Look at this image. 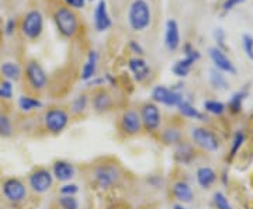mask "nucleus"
<instances>
[{
    "instance_id": "f257e3e1",
    "label": "nucleus",
    "mask_w": 253,
    "mask_h": 209,
    "mask_svg": "<svg viewBox=\"0 0 253 209\" xmlns=\"http://www.w3.org/2000/svg\"><path fill=\"white\" fill-rule=\"evenodd\" d=\"M152 13L146 0H134L128 9V23L134 31H145L151 26Z\"/></svg>"
},
{
    "instance_id": "f03ea898",
    "label": "nucleus",
    "mask_w": 253,
    "mask_h": 209,
    "mask_svg": "<svg viewBox=\"0 0 253 209\" xmlns=\"http://www.w3.org/2000/svg\"><path fill=\"white\" fill-rule=\"evenodd\" d=\"M54 20L58 31L66 38H72L79 30L78 16L69 7H59L55 11Z\"/></svg>"
},
{
    "instance_id": "7ed1b4c3",
    "label": "nucleus",
    "mask_w": 253,
    "mask_h": 209,
    "mask_svg": "<svg viewBox=\"0 0 253 209\" xmlns=\"http://www.w3.org/2000/svg\"><path fill=\"white\" fill-rule=\"evenodd\" d=\"M44 30V16L40 10H30L21 21V31L28 39H37Z\"/></svg>"
},
{
    "instance_id": "20e7f679",
    "label": "nucleus",
    "mask_w": 253,
    "mask_h": 209,
    "mask_svg": "<svg viewBox=\"0 0 253 209\" xmlns=\"http://www.w3.org/2000/svg\"><path fill=\"white\" fill-rule=\"evenodd\" d=\"M184 58L177 61L176 64L172 66V72L177 76V77H186L191 70L193 65L196 64L200 59V52L197 49H194L191 44H184Z\"/></svg>"
},
{
    "instance_id": "39448f33",
    "label": "nucleus",
    "mask_w": 253,
    "mask_h": 209,
    "mask_svg": "<svg viewBox=\"0 0 253 209\" xmlns=\"http://www.w3.org/2000/svg\"><path fill=\"white\" fill-rule=\"evenodd\" d=\"M68 122H69V115L66 114V111L61 108L48 109L44 115L45 128L52 134L62 132L63 129L68 127Z\"/></svg>"
},
{
    "instance_id": "423d86ee",
    "label": "nucleus",
    "mask_w": 253,
    "mask_h": 209,
    "mask_svg": "<svg viewBox=\"0 0 253 209\" xmlns=\"http://www.w3.org/2000/svg\"><path fill=\"white\" fill-rule=\"evenodd\" d=\"M152 100L155 103H161L168 107H179L183 99V94L176 89H168L165 86H156L152 90Z\"/></svg>"
},
{
    "instance_id": "0eeeda50",
    "label": "nucleus",
    "mask_w": 253,
    "mask_h": 209,
    "mask_svg": "<svg viewBox=\"0 0 253 209\" xmlns=\"http://www.w3.org/2000/svg\"><path fill=\"white\" fill-rule=\"evenodd\" d=\"M28 184L31 190L37 194H44L54 184V175L45 169H38L28 177Z\"/></svg>"
},
{
    "instance_id": "6e6552de",
    "label": "nucleus",
    "mask_w": 253,
    "mask_h": 209,
    "mask_svg": "<svg viewBox=\"0 0 253 209\" xmlns=\"http://www.w3.org/2000/svg\"><path fill=\"white\" fill-rule=\"evenodd\" d=\"M26 76H27L30 86L34 90H42V89L46 87L48 77H46L45 70L36 61H30L27 64V66H26Z\"/></svg>"
},
{
    "instance_id": "1a4fd4ad",
    "label": "nucleus",
    "mask_w": 253,
    "mask_h": 209,
    "mask_svg": "<svg viewBox=\"0 0 253 209\" xmlns=\"http://www.w3.org/2000/svg\"><path fill=\"white\" fill-rule=\"evenodd\" d=\"M191 137L196 142V145H199L200 147L206 149L208 152H215L219 147L218 138L206 128H194L191 131Z\"/></svg>"
},
{
    "instance_id": "9d476101",
    "label": "nucleus",
    "mask_w": 253,
    "mask_h": 209,
    "mask_svg": "<svg viewBox=\"0 0 253 209\" xmlns=\"http://www.w3.org/2000/svg\"><path fill=\"white\" fill-rule=\"evenodd\" d=\"M3 195L10 202L17 204L27 197V190H26V185L18 178H7L3 182Z\"/></svg>"
},
{
    "instance_id": "9b49d317",
    "label": "nucleus",
    "mask_w": 253,
    "mask_h": 209,
    "mask_svg": "<svg viewBox=\"0 0 253 209\" xmlns=\"http://www.w3.org/2000/svg\"><path fill=\"white\" fill-rule=\"evenodd\" d=\"M161 111L158 108V105L154 103H148L141 108V121L148 131L154 132L158 128L161 127Z\"/></svg>"
},
{
    "instance_id": "f8f14e48",
    "label": "nucleus",
    "mask_w": 253,
    "mask_h": 209,
    "mask_svg": "<svg viewBox=\"0 0 253 209\" xmlns=\"http://www.w3.org/2000/svg\"><path fill=\"white\" fill-rule=\"evenodd\" d=\"M208 55L212 61V64L215 65V69L219 72L228 73V74H236V68L231 62V59L224 54V51L218 46H211L208 49Z\"/></svg>"
},
{
    "instance_id": "ddd939ff",
    "label": "nucleus",
    "mask_w": 253,
    "mask_h": 209,
    "mask_svg": "<svg viewBox=\"0 0 253 209\" xmlns=\"http://www.w3.org/2000/svg\"><path fill=\"white\" fill-rule=\"evenodd\" d=\"M93 23H94V28L99 33H104L113 26L106 0H99V3L96 4L94 13H93Z\"/></svg>"
},
{
    "instance_id": "4468645a",
    "label": "nucleus",
    "mask_w": 253,
    "mask_h": 209,
    "mask_svg": "<svg viewBox=\"0 0 253 209\" xmlns=\"http://www.w3.org/2000/svg\"><path fill=\"white\" fill-rule=\"evenodd\" d=\"M165 46L174 52L180 46V28L176 20H168L165 26Z\"/></svg>"
},
{
    "instance_id": "2eb2a0df",
    "label": "nucleus",
    "mask_w": 253,
    "mask_h": 209,
    "mask_svg": "<svg viewBox=\"0 0 253 209\" xmlns=\"http://www.w3.org/2000/svg\"><path fill=\"white\" fill-rule=\"evenodd\" d=\"M94 180L101 188H109L118 180V170L114 166H100L94 172Z\"/></svg>"
},
{
    "instance_id": "dca6fc26",
    "label": "nucleus",
    "mask_w": 253,
    "mask_h": 209,
    "mask_svg": "<svg viewBox=\"0 0 253 209\" xmlns=\"http://www.w3.org/2000/svg\"><path fill=\"white\" fill-rule=\"evenodd\" d=\"M142 127V121H141V115H138L136 111H126L123 118H121V128L123 131L128 134V135H135L141 131Z\"/></svg>"
},
{
    "instance_id": "f3484780",
    "label": "nucleus",
    "mask_w": 253,
    "mask_h": 209,
    "mask_svg": "<svg viewBox=\"0 0 253 209\" xmlns=\"http://www.w3.org/2000/svg\"><path fill=\"white\" fill-rule=\"evenodd\" d=\"M52 175L58 181H69V180H72L73 175H75V167L69 162L58 160V162H55L54 167H52Z\"/></svg>"
},
{
    "instance_id": "a211bd4d",
    "label": "nucleus",
    "mask_w": 253,
    "mask_h": 209,
    "mask_svg": "<svg viewBox=\"0 0 253 209\" xmlns=\"http://www.w3.org/2000/svg\"><path fill=\"white\" fill-rule=\"evenodd\" d=\"M128 68H129V70L134 74L135 80H138V82H144L145 79H148V76L151 74V69H149L148 64L145 62L142 58H138V56L129 59Z\"/></svg>"
},
{
    "instance_id": "6ab92c4d",
    "label": "nucleus",
    "mask_w": 253,
    "mask_h": 209,
    "mask_svg": "<svg viewBox=\"0 0 253 209\" xmlns=\"http://www.w3.org/2000/svg\"><path fill=\"white\" fill-rule=\"evenodd\" d=\"M97 62H99V55L96 51H90L87 55V61L82 68L81 79L83 82H90L91 79L96 76L97 70Z\"/></svg>"
},
{
    "instance_id": "aec40b11",
    "label": "nucleus",
    "mask_w": 253,
    "mask_h": 209,
    "mask_svg": "<svg viewBox=\"0 0 253 209\" xmlns=\"http://www.w3.org/2000/svg\"><path fill=\"white\" fill-rule=\"evenodd\" d=\"M196 177H197V182H199L200 187H203V188H210L215 180H217V174L215 172L211 169V167H200L199 170H197V174H196Z\"/></svg>"
},
{
    "instance_id": "412c9836",
    "label": "nucleus",
    "mask_w": 253,
    "mask_h": 209,
    "mask_svg": "<svg viewBox=\"0 0 253 209\" xmlns=\"http://www.w3.org/2000/svg\"><path fill=\"white\" fill-rule=\"evenodd\" d=\"M173 195L181 202H191L193 200L191 187L184 181H177L173 185Z\"/></svg>"
},
{
    "instance_id": "4be33fe9",
    "label": "nucleus",
    "mask_w": 253,
    "mask_h": 209,
    "mask_svg": "<svg viewBox=\"0 0 253 209\" xmlns=\"http://www.w3.org/2000/svg\"><path fill=\"white\" fill-rule=\"evenodd\" d=\"M0 72L6 77V80H10V82H13V80L16 82L21 76V69H20V66L16 62H4V64H1Z\"/></svg>"
},
{
    "instance_id": "5701e85b",
    "label": "nucleus",
    "mask_w": 253,
    "mask_h": 209,
    "mask_svg": "<svg viewBox=\"0 0 253 209\" xmlns=\"http://www.w3.org/2000/svg\"><path fill=\"white\" fill-rule=\"evenodd\" d=\"M248 94H249V91H248L246 87L242 89V90L234 93V94L231 96V99H229V103H228V108H229V111L234 112V114L239 112V111L242 109V104H244L245 99L248 97Z\"/></svg>"
},
{
    "instance_id": "b1692460",
    "label": "nucleus",
    "mask_w": 253,
    "mask_h": 209,
    "mask_svg": "<svg viewBox=\"0 0 253 209\" xmlns=\"http://www.w3.org/2000/svg\"><path fill=\"white\" fill-rule=\"evenodd\" d=\"M179 111H180V114H183L184 117H187V118H193V119H200V121H204L206 117H204V114L203 112H200L199 109L196 108L194 105H191L189 101L183 100L180 103V105H179Z\"/></svg>"
},
{
    "instance_id": "393cba45",
    "label": "nucleus",
    "mask_w": 253,
    "mask_h": 209,
    "mask_svg": "<svg viewBox=\"0 0 253 209\" xmlns=\"http://www.w3.org/2000/svg\"><path fill=\"white\" fill-rule=\"evenodd\" d=\"M210 82L212 84V87L217 90H226L228 89V82H226L225 76L215 68L210 70Z\"/></svg>"
},
{
    "instance_id": "a878e982",
    "label": "nucleus",
    "mask_w": 253,
    "mask_h": 209,
    "mask_svg": "<svg viewBox=\"0 0 253 209\" xmlns=\"http://www.w3.org/2000/svg\"><path fill=\"white\" fill-rule=\"evenodd\" d=\"M18 107L21 111L24 112H30V111H34V109H38L42 107V103L37 99H33L30 96H21L18 99Z\"/></svg>"
},
{
    "instance_id": "bb28decb",
    "label": "nucleus",
    "mask_w": 253,
    "mask_h": 209,
    "mask_svg": "<svg viewBox=\"0 0 253 209\" xmlns=\"http://www.w3.org/2000/svg\"><path fill=\"white\" fill-rule=\"evenodd\" d=\"M204 108L206 111H208L210 114H214V115H222L226 111V105L224 103L217 100H207L204 101Z\"/></svg>"
},
{
    "instance_id": "cd10ccee",
    "label": "nucleus",
    "mask_w": 253,
    "mask_h": 209,
    "mask_svg": "<svg viewBox=\"0 0 253 209\" xmlns=\"http://www.w3.org/2000/svg\"><path fill=\"white\" fill-rule=\"evenodd\" d=\"M93 105H94V108L97 109V111H104V109H107L110 105H111L110 96L107 94V93L101 91V93H99V94L94 97V100H93Z\"/></svg>"
},
{
    "instance_id": "c85d7f7f",
    "label": "nucleus",
    "mask_w": 253,
    "mask_h": 209,
    "mask_svg": "<svg viewBox=\"0 0 253 209\" xmlns=\"http://www.w3.org/2000/svg\"><path fill=\"white\" fill-rule=\"evenodd\" d=\"M13 134V125H11V121L9 117L0 114V137H11Z\"/></svg>"
},
{
    "instance_id": "c756f323",
    "label": "nucleus",
    "mask_w": 253,
    "mask_h": 209,
    "mask_svg": "<svg viewBox=\"0 0 253 209\" xmlns=\"http://www.w3.org/2000/svg\"><path fill=\"white\" fill-rule=\"evenodd\" d=\"M245 142V134L242 131H238L235 135H234V139H232V146H231V159L235 157L236 153L239 152L241 146L244 145Z\"/></svg>"
},
{
    "instance_id": "7c9ffc66",
    "label": "nucleus",
    "mask_w": 253,
    "mask_h": 209,
    "mask_svg": "<svg viewBox=\"0 0 253 209\" xmlns=\"http://www.w3.org/2000/svg\"><path fill=\"white\" fill-rule=\"evenodd\" d=\"M214 205L217 207V209H232L229 201L225 197V194L221 191H218L214 194Z\"/></svg>"
},
{
    "instance_id": "2f4dec72",
    "label": "nucleus",
    "mask_w": 253,
    "mask_h": 209,
    "mask_svg": "<svg viewBox=\"0 0 253 209\" xmlns=\"http://www.w3.org/2000/svg\"><path fill=\"white\" fill-rule=\"evenodd\" d=\"M59 205L62 207V209H78L79 204L78 200L73 195H62L59 198Z\"/></svg>"
},
{
    "instance_id": "473e14b6",
    "label": "nucleus",
    "mask_w": 253,
    "mask_h": 209,
    "mask_svg": "<svg viewBox=\"0 0 253 209\" xmlns=\"http://www.w3.org/2000/svg\"><path fill=\"white\" fill-rule=\"evenodd\" d=\"M87 107V97L86 96H79L76 97L72 103V111L75 114H81Z\"/></svg>"
},
{
    "instance_id": "72a5a7b5",
    "label": "nucleus",
    "mask_w": 253,
    "mask_h": 209,
    "mask_svg": "<svg viewBox=\"0 0 253 209\" xmlns=\"http://www.w3.org/2000/svg\"><path fill=\"white\" fill-rule=\"evenodd\" d=\"M13 97V84L10 80H3L0 83V99L9 100Z\"/></svg>"
},
{
    "instance_id": "f704fd0d",
    "label": "nucleus",
    "mask_w": 253,
    "mask_h": 209,
    "mask_svg": "<svg viewBox=\"0 0 253 209\" xmlns=\"http://www.w3.org/2000/svg\"><path fill=\"white\" fill-rule=\"evenodd\" d=\"M163 140L166 143H177L180 140V132L177 129H166L163 132Z\"/></svg>"
},
{
    "instance_id": "c9c22d12",
    "label": "nucleus",
    "mask_w": 253,
    "mask_h": 209,
    "mask_svg": "<svg viewBox=\"0 0 253 209\" xmlns=\"http://www.w3.org/2000/svg\"><path fill=\"white\" fill-rule=\"evenodd\" d=\"M242 44L246 52V56L253 62V36L251 34H244L242 36Z\"/></svg>"
},
{
    "instance_id": "e433bc0d",
    "label": "nucleus",
    "mask_w": 253,
    "mask_h": 209,
    "mask_svg": "<svg viewBox=\"0 0 253 209\" xmlns=\"http://www.w3.org/2000/svg\"><path fill=\"white\" fill-rule=\"evenodd\" d=\"M79 191V187L76 185V184H65L61 187V194L62 195H73L75 197V194H78Z\"/></svg>"
},
{
    "instance_id": "4c0bfd02",
    "label": "nucleus",
    "mask_w": 253,
    "mask_h": 209,
    "mask_svg": "<svg viewBox=\"0 0 253 209\" xmlns=\"http://www.w3.org/2000/svg\"><path fill=\"white\" fill-rule=\"evenodd\" d=\"M225 31L222 30V28H215L214 30V38H215V41L218 42V45L221 46V48H224L225 46Z\"/></svg>"
},
{
    "instance_id": "58836bf2",
    "label": "nucleus",
    "mask_w": 253,
    "mask_h": 209,
    "mask_svg": "<svg viewBox=\"0 0 253 209\" xmlns=\"http://www.w3.org/2000/svg\"><path fill=\"white\" fill-rule=\"evenodd\" d=\"M16 27H17V23L14 18H9L4 24V34L6 35H13L14 31H16Z\"/></svg>"
},
{
    "instance_id": "ea45409f",
    "label": "nucleus",
    "mask_w": 253,
    "mask_h": 209,
    "mask_svg": "<svg viewBox=\"0 0 253 209\" xmlns=\"http://www.w3.org/2000/svg\"><path fill=\"white\" fill-rule=\"evenodd\" d=\"M245 0H225L224 1V4H222V13L225 14L228 11H231V10L234 9L235 6L238 4H241V3H244Z\"/></svg>"
},
{
    "instance_id": "a19ab883",
    "label": "nucleus",
    "mask_w": 253,
    "mask_h": 209,
    "mask_svg": "<svg viewBox=\"0 0 253 209\" xmlns=\"http://www.w3.org/2000/svg\"><path fill=\"white\" fill-rule=\"evenodd\" d=\"M63 1L73 9H83L87 0H63Z\"/></svg>"
},
{
    "instance_id": "79ce46f5",
    "label": "nucleus",
    "mask_w": 253,
    "mask_h": 209,
    "mask_svg": "<svg viewBox=\"0 0 253 209\" xmlns=\"http://www.w3.org/2000/svg\"><path fill=\"white\" fill-rule=\"evenodd\" d=\"M129 49H131V51H132L134 54L139 55V56H141V55H144V48L139 45V44L136 42L135 39L129 41Z\"/></svg>"
},
{
    "instance_id": "37998d69",
    "label": "nucleus",
    "mask_w": 253,
    "mask_h": 209,
    "mask_svg": "<svg viewBox=\"0 0 253 209\" xmlns=\"http://www.w3.org/2000/svg\"><path fill=\"white\" fill-rule=\"evenodd\" d=\"M173 209H187V208H184L183 205H174V207H173Z\"/></svg>"
},
{
    "instance_id": "c03bdc74",
    "label": "nucleus",
    "mask_w": 253,
    "mask_h": 209,
    "mask_svg": "<svg viewBox=\"0 0 253 209\" xmlns=\"http://www.w3.org/2000/svg\"><path fill=\"white\" fill-rule=\"evenodd\" d=\"M87 1H93V0H87Z\"/></svg>"
}]
</instances>
